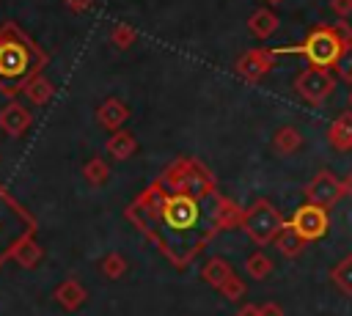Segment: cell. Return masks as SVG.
I'll return each mask as SVG.
<instances>
[{
    "label": "cell",
    "mask_w": 352,
    "mask_h": 316,
    "mask_svg": "<svg viewBox=\"0 0 352 316\" xmlns=\"http://www.w3.org/2000/svg\"><path fill=\"white\" fill-rule=\"evenodd\" d=\"M217 201L220 192L198 198L157 179L124 214L176 269H187L217 234Z\"/></svg>",
    "instance_id": "1"
},
{
    "label": "cell",
    "mask_w": 352,
    "mask_h": 316,
    "mask_svg": "<svg viewBox=\"0 0 352 316\" xmlns=\"http://www.w3.org/2000/svg\"><path fill=\"white\" fill-rule=\"evenodd\" d=\"M50 55L14 22L0 27V93L14 99L22 93L28 80L44 71Z\"/></svg>",
    "instance_id": "2"
},
{
    "label": "cell",
    "mask_w": 352,
    "mask_h": 316,
    "mask_svg": "<svg viewBox=\"0 0 352 316\" xmlns=\"http://www.w3.org/2000/svg\"><path fill=\"white\" fill-rule=\"evenodd\" d=\"M344 49V38L336 27H327V25H319L314 27L302 44L297 47H275V55H302L311 66H319V69H330L336 66L338 55Z\"/></svg>",
    "instance_id": "3"
},
{
    "label": "cell",
    "mask_w": 352,
    "mask_h": 316,
    "mask_svg": "<svg viewBox=\"0 0 352 316\" xmlns=\"http://www.w3.org/2000/svg\"><path fill=\"white\" fill-rule=\"evenodd\" d=\"M160 181L168 184V187H176L182 192H190V195H198V198H209V195H217V181L212 176V170L192 159V157H179L176 162H170L162 173H160Z\"/></svg>",
    "instance_id": "4"
},
{
    "label": "cell",
    "mask_w": 352,
    "mask_h": 316,
    "mask_svg": "<svg viewBox=\"0 0 352 316\" xmlns=\"http://www.w3.org/2000/svg\"><path fill=\"white\" fill-rule=\"evenodd\" d=\"M283 217H280V212L267 201V198H258V201H253L248 209H245V214H242V231L248 234V239L253 242V245H258V247H264V245H270L272 239H275V234L283 228Z\"/></svg>",
    "instance_id": "5"
},
{
    "label": "cell",
    "mask_w": 352,
    "mask_h": 316,
    "mask_svg": "<svg viewBox=\"0 0 352 316\" xmlns=\"http://www.w3.org/2000/svg\"><path fill=\"white\" fill-rule=\"evenodd\" d=\"M336 88V80L330 74V69H319V66H308L294 77V91L311 102V104H322Z\"/></svg>",
    "instance_id": "6"
},
{
    "label": "cell",
    "mask_w": 352,
    "mask_h": 316,
    "mask_svg": "<svg viewBox=\"0 0 352 316\" xmlns=\"http://www.w3.org/2000/svg\"><path fill=\"white\" fill-rule=\"evenodd\" d=\"M305 242H316V239H322L327 231H330V214H327V209H322V206H316V203H302L289 220H286Z\"/></svg>",
    "instance_id": "7"
},
{
    "label": "cell",
    "mask_w": 352,
    "mask_h": 316,
    "mask_svg": "<svg viewBox=\"0 0 352 316\" xmlns=\"http://www.w3.org/2000/svg\"><path fill=\"white\" fill-rule=\"evenodd\" d=\"M302 195H305L308 203H316V206H322V209L330 212V209L341 201V195H344V184H341L330 170H319V173L305 184Z\"/></svg>",
    "instance_id": "8"
},
{
    "label": "cell",
    "mask_w": 352,
    "mask_h": 316,
    "mask_svg": "<svg viewBox=\"0 0 352 316\" xmlns=\"http://www.w3.org/2000/svg\"><path fill=\"white\" fill-rule=\"evenodd\" d=\"M275 49H248L242 58H236V63H234V69H236V74L239 77H245V80H250V82H256V80H261L272 66H275Z\"/></svg>",
    "instance_id": "9"
},
{
    "label": "cell",
    "mask_w": 352,
    "mask_h": 316,
    "mask_svg": "<svg viewBox=\"0 0 352 316\" xmlns=\"http://www.w3.org/2000/svg\"><path fill=\"white\" fill-rule=\"evenodd\" d=\"M8 261H14L22 269H36L44 261V250L36 242V231H25L11 247H8Z\"/></svg>",
    "instance_id": "10"
},
{
    "label": "cell",
    "mask_w": 352,
    "mask_h": 316,
    "mask_svg": "<svg viewBox=\"0 0 352 316\" xmlns=\"http://www.w3.org/2000/svg\"><path fill=\"white\" fill-rule=\"evenodd\" d=\"M30 124H33L30 110H28L22 102H16V99H11V102L0 110V129H3L8 137H22V135L30 129Z\"/></svg>",
    "instance_id": "11"
},
{
    "label": "cell",
    "mask_w": 352,
    "mask_h": 316,
    "mask_svg": "<svg viewBox=\"0 0 352 316\" xmlns=\"http://www.w3.org/2000/svg\"><path fill=\"white\" fill-rule=\"evenodd\" d=\"M52 300H55L63 311H77V308H82V305H85L88 291L82 289V283H80L77 278H66L63 283H58V286H55Z\"/></svg>",
    "instance_id": "12"
},
{
    "label": "cell",
    "mask_w": 352,
    "mask_h": 316,
    "mask_svg": "<svg viewBox=\"0 0 352 316\" xmlns=\"http://www.w3.org/2000/svg\"><path fill=\"white\" fill-rule=\"evenodd\" d=\"M126 118H129V107H126V102H121V99H116V96H110V99H104L99 107H96V121H99V126H104V129H121L124 124H126Z\"/></svg>",
    "instance_id": "13"
},
{
    "label": "cell",
    "mask_w": 352,
    "mask_h": 316,
    "mask_svg": "<svg viewBox=\"0 0 352 316\" xmlns=\"http://www.w3.org/2000/svg\"><path fill=\"white\" fill-rule=\"evenodd\" d=\"M104 148L110 151V157H113V159L124 162V159H129V157L138 151V137H135L129 129H116V132L107 137Z\"/></svg>",
    "instance_id": "14"
},
{
    "label": "cell",
    "mask_w": 352,
    "mask_h": 316,
    "mask_svg": "<svg viewBox=\"0 0 352 316\" xmlns=\"http://www.w3.org/2000/svg\"><path fill=\"white\" fill-rule=\"evenodd\" d=\"M327 140L336 151H349L352 148V110L349 113H341L330 129H327Z\"/></svg>",
    "instance_id": "15"
},
{
    "label": "cell",
    "mask_w": 352,
    "mask_h": 316,
    "mask_svg": "<svg viewBox=\"0 0 352 316\" xmlns=\"http://www.w3.org/2000/svg\"><path fill=\"white\" fill-rule=\"evenodd\" d=\"M272 245L278 247V253L280 256H286V258H294V256H300L302 250H305V239L289 225V223H283V228L275 234V239H272Z\"/></svg>",
    "instance_id": "16"
},
{
    "label": "cell",
    "mask_w": 352,
    "mask_h": 316,
    "mask_svg": "<svg viewBox=\"0 0 352 316\" xmlns=\"http://www.w3.org/2000/svg\"><path fill=\"white\" fill-rule=\"evenodd\" d=\"M242 214L245 209L239 203H234L231 198H223L217 201V212H214V220H217V231H231V228H239L242 225Z\"/></svg>",
    "instance_id": "17"
},
{
    "label": "cell",
    "mask_w": 352,
    "mask_h": 316,
    "mask_svg": "<svg viewBox=\"0 0 352 316\" xmlns=\"http://www.w3.org/2000/svg\"><path fill=\"white\" fill-rule=\"evenodd\" d=\"M22 96H25L30 104L44 107V104L55 96V85H52L44 74H36V77H33V80H28V85L22 88Z\"/></svg>",
    "instance_id": "18"
},
{
    "label": "cell",
    "mask_w": 352,
    "mask_h": 316,
    "mask_svg": "<svg viewBox=\"0 0 352 316\" xmlns=\"http://www.w3.org/2000/svg\"><path fill=\"white\" fill-rule=\"evenodd\" d=\"M248 30L256 36V38H270L275 30H278V16L275 11L270 8H256L248 19Z\"/></svg>",
    "instance_id": "19"
},
{
    "label": "cell",
    "mask_w": 352,
    "mask_h": 316,
    "mask_svg": "<svg viewBox=\"0 0 352 316\" xmlns=\"http://www.w3.org/2000/svg\"><path fill=\"white\" fill-rule=\"evenodd\" d=\"M234 275V269H231V264L226 261V258H220V256H214V258H209L206 264H204V269H201V278H204V283H209L212 289H220L228 278Z\"/></svg>",
    "instance_id": "20"
},
{
    "label": "cell",
    "mask_w": 352,
    "mask_h": 316,
    "mask_svg": "<svg viewBox=\"0 0 352 316\" xmlns=\"http://www.w3.org/2000/svg\"><path fill=\"white\" fill-rule=\"evenodd\" d=\"M300 146H302V135H300L297 126H280V129L275 132V137H272V148H275V154H280V157L294 154Z\"/></svg>",
    "instance_id": "21"
},
{
    "label": "cell",
    "mask_w": 352,
    "mask_h": 316,
    "mask_svg": "<svg viewBox=\"0 0 352 316\" xmlns=\"http://www.w3.org/2000/svg\"><path fill=\"white\" fill-rule=\"evenodd\" d=\"M330 280H333V286H336L341 294L352 297V253L344 256V258L330 269Z\"/></svg>",
    "instance_id": "22"
},
{
    "label": "cell",
    "mask_w": 352,
    "mask_h": 316,
    "mask_svg": "<svg viewBox=\"0 0 352 316\" xmlns=\"http://www.w3.org/2000/svg\"><path fill=\"white\" fill-rule=\"evenodd\" d=\"M82 179H85L91 187H102V184H107V179H110V165H107L102 157H91V159L82 165Z\"/></svg>",
    "instance_id": "23"
},
{
    "label": "cell",
    "mask_w": 352,
    "mask_h": 316,
    "mask_svg": "<svg viewBox=\"0 0 352 316\" xmlns=\"http://www.w3.org/2000/svg\"><path fill=\"white\" fill-rule=\"evenodd\" d=\"M272 258L264 253V250H256V253H250L248 256V261H245V269H248V275L253 278V280H264V278H270L272 275Z\"/></svg>",
    "instance_id": "24"
},
{
    "label": "cell",
    "mask_w": 352,
    "mask_h": 316,
    "mask_svg": "<svg viewBox=\"0 0 352 316\" xmlns=\"http://www.w3.org/2000/svg\"><path fill=\"white\" fill-rule=\"evenodd\" d=\"M99 269H102L104 278H110V280H121V278L126 275V269H129V261H126L124 253H107V256L102 258Z\"/></svg>",
    "instance_id": "25"
},
{
    "label": "cell",
    "mask_w": 352,
    "mask_h": 316,
    "mask_svg": "<svg viewBox=\"0 0 352 316\" xmlns=\"http://www.w3.org/2000/svg\"><path fill=\"white\" fill-rule=\"evenodd\" d=\"M135 38H138V33H135V27H132V25H126V22H118V25L110 30V44H113V47H118V49L132 47V44H135Z\"/></svg>",
    "instance_id": "26"
},
{
    "label": "cell",
    "mask_w": 352,
    "mask_h": 316,
    "mask_svg": "<svg viewBox=\"0 0 352 316\" xmlns=\"http://www.w3.org/2000/svg\"><path fill=\"white\" fill-rule=\"evenodd\" d=\"M228 302H239L242 297H245V291H248V286L242 283V278H236V275H231L220 289H217Z\"/></svg>",
    "instance_id": "27"
},
{
    "label": "cell",
    "mask_w": 352,
    "mask_h": 316,
    "mask_svg": "<svg viewBox=\"0 0 352 316\" xmlns=\"http://www.w3.org/2000/svg\"><path fill=\"white\" fill-rule=\"evenodd\" d=\"M333 69L338 71V77L344 82H352V41H344V49H341V55H338Z\"/></svg>",
    "instance_id": "28"
},
{
    "label": "cell",
    "mask_w": 352,
    "mask_h": 316,
    "mask_svg": "<svg viewBox=\"0 0 352 316\" xmlns=\"http://www.w3.org/2000/svg\"><path fill=\"white\" fill-rule=\"evenodd\" d=\"M330 8L338 19H346L352 14V0H330Z\"/></svg>",
    "instance_id": "29"
},
{
    "label": "cell",
    "mask_w": 352,
    "mask_h": 316,
    "mask_svg": "<svg viewBox=\"0 0 352 316\" xmlns=\"http://www.w3.org/2000/svg\"><path fill=\"white\" fill-rule=\"evenodd\" d=\"M258 316H283V308L278 302H261L258 305Z\"/></svg>",
    "instance_id": "30"
},
{
    "label": "cell",
    "mask_w": 352,
    "mask_h": 316,
    "mask_svg": "<svg viewBox=\"0 0 352 316\" xmlns=\"http://www.w3.org/2000/svg\"><path fill=\"white\" fill-rule=\"evenodd\" d=\"M63 3H66V8L74 11V14H85V11L94 5V0H63Z\"/></svg>",
    "instance_id": "31"
},
{
    "label": "cell",
    "mask_w": 352,
    "mask_h": 316,
    "mask_svg": "<svg viewBox=\"0 0 352 316\" xmlns=\"http://www.w3.org/2000/svg\"><path fill=\"white\" fill-rule=\"evenodd\" d=\"M236 316H258V305H242L239 311H236Z\"/></svg>",
    "instance_id": "32"
},
{
    "label": "cell",
    "mask_w": 352,
    "mask_h": 316,
    "mask_svg": "<svg viewBox=\"0 0 352 316\" xmlns=\"http://www.w3.org/2000/svg\"><path fill=\"white\" fill-rule=\"evenodd\" d=\"M8 201H14V195H11V192H8V190L0 184V206H6ZM0 217H3V212H0Z\"/></svg>",
    "instance_id": "33"
},
{
    "label": "cell",
    "mask_w": 352,
    "mask_h": 316,
    "mask_svg": "<svg viewBox=\"0 0 352 316\" xmlns=\"http://www.w3.org/2000/svg\"><path fill=\"white\" fill-rule=\"evenodd\" d=\"M341 184H344V195H349V198H352V173H349V176H346Z\"/></svg>",
    "instance_id": "34"
},
{
    "label": "cell",
    "mask_w": 352,
    "mask_h": 316,
    "mask_svg": "<svg viewBox=\"0 0 352 316\" xmlns=\"http://www.w3.org/2000/svg\"><path fill=\"white\" fill-rule=\"evenodd\" d=\"M267 3H272V5H278V3H283V0H267Z\"/></svg>",
    "instance_id": "35"
},
{
    "label": "cell",
    "mask_w": 352,
    "mask_h": 316,
    "mask_svg": "<svg viewBox=\"0 0 352 316\" xmlns=\"http://www.w3.org/2000/svg\"><path fill=\"white\" fill-rule=\"evenodd\" d=\"M349 107H352V93H349Z\"/></svg>",
    "instance_id": "36"
}]
</instances>
